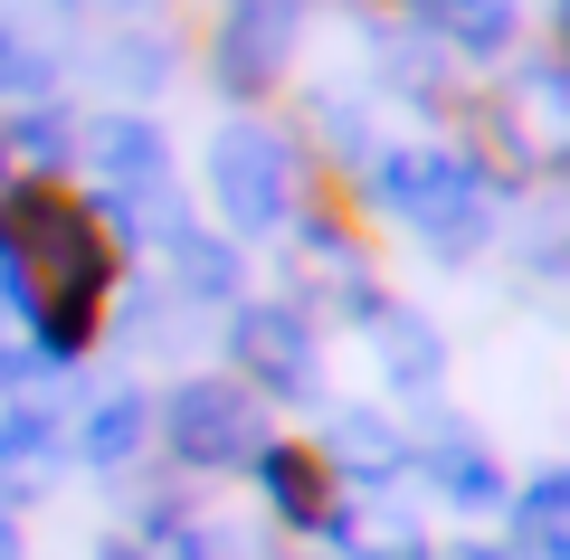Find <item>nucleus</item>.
Wrapping results in <instances>:
<instances>
[{"mask_svg":"<svg viewBox=\"0 0 570 560\" xmlns=\"http://www.w3.org/2000/svg\"><path fill=\"white\" fill-rule=\"evenodd\" d=\"M0 266L20 285V314L48 352H96L124 285V228L86 200L67 171H10L0 180Z\"/></svg>","mask_w":570,"mask_h":560,"instance_id":"obj_1","label":"nucleus"},{"mask_svg":"<svg viewBox=\"0 0 570 560\" xmlns=\"http://www.w3.org/2000/svg\"><path fill=\"white\" fill-rule=\"evenodd\" d=\"M257 465H266V494H276V513L295 522V532H324V522L343 513V475H333V456L314 438H276Z\"/></svg>","mask_w":570,"mask_h":560,"instance_id":"obj_2","label":"nucleus"},{"mask_svg":"<svg viewBox=\"0 0 570 560\" xmlns=\"http://www.w3.org/2000/svg\"><path fill=\"white\" fill-rule=\"evenodd\" d=\"M305 209H314V228L324 238H352V247H371V219H362V190H352L333 161H305Z\"/></svg>","mask_w":570,"mask_h":560,"instance_id":"obj_3","label":"nucleus"}]
</instances>
